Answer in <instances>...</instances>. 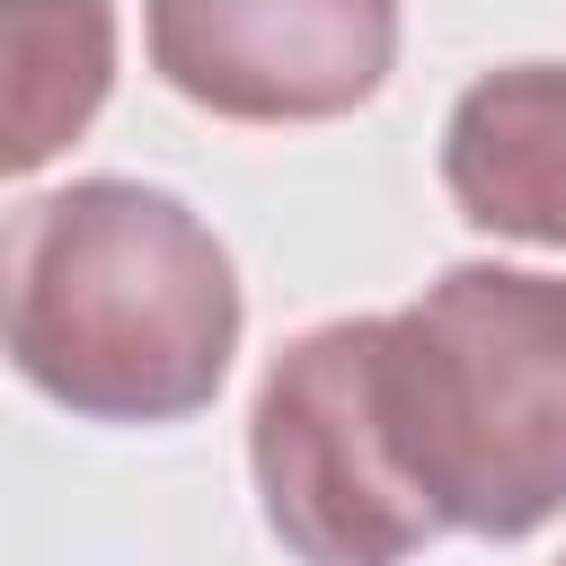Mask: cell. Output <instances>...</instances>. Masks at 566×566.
<instances>
[{"label": "cell", "instance_id": "1", "mask_svg": "<svg viewBox=\"0 0 566 566\" xmlns=\"http://www.w3.org/2000/svg\"><path fill=\"white\" fill-rule=\"evenodd\" d=\"M9 363L88 424H186L239 354L230 248L159 186L80 177L9 221Z\"/></svg>", "mask_w": 566, "mask_h": 566}, {"label": "cell", "instance_id": "7", "mask_svg": "<svg viewBox=\"0 0 566 566\" xmlns=\"http://www.w3.org/2000/svg\"><path fill=\"white\" fill-rule=\"evenodd\" d=\"M557 566H566V557H557Z\"/></svg>", "mask_w": 566, "mask_h": 566}, {"label": "cell", "instance_id": "3", "mask_svg": "<svg viewBox=\"0 0 566 566\" xmlns=\"http://www.w3.org/2000/svg\"><path fill=\"white\" fill-rule=\"evenodd\" d=\"M248 469L265 495V531L301 566H407L442 539L389 424L380 318H327L265 363Z\"/></svg>", "mask_w": 566, "mask_h": 566}, {"label": "cell", "instance_id": "4", "mask_svg": "<svg viewBox=\"0 0 566 566\" xmlns=\"http://www.w3.org/2000/svg\"><path fill=\"white\" fill-rule=\"evenodd\" d=\"M150 71L221 124H327L380 97L398 0H142Z\"/></svg>", "mask_w": 566, "mask_h": 566}, {"label": "cell", "instance_id": "2", "mask_svg": "<svg viewBox=\"0 0 566 566\" xmlns=\"http://www.w3.org/2000/svg\"><path fill=\"white\" fill-rule=\"evenodd\" d=\"M389 424L442 531L522 539L566 513V274L451 265L380 310Z\"/></svg>", "mask_w": 566, "mask_h": 566}, {"label": "cell", "instance_id": "6", "mask_svg": "<svg viewBox=\"0 0 566 566\" xmlns=\"http://www.w3.org/2000/svg\"><path fill=\"white\" fill-rule=\"evenodd\" d=\"M0 159L27 177L88 133L115 80V0H0Z\"/></svg>", "mask_w": 566, "mask_h": 566}, {"label": "cell", "instance_id": "5", "mask_svg": "<svg viewBox=\"0 0 566 566\" xmlns=\"http://www.w3.org/2000/svg\"><path fill=\"white\" fill-rule=\"evenodd\" d=\"M442 186L460 221L566 248V62H513L469 80L442 124Z\"/></svg>", "mask_w": 566, "mask_h": 566}]
</instances>
